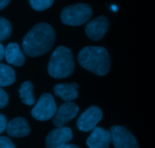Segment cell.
Segmentation results:
<instances>
[{
  "instance_id": "6da1fadb",
  "label": "cell",
  "mask_w": 155,
  "mask_h": 148,
  "mask_svg": "<svg viewBox=\"0 0 155 148\" xmlns=\"http://www.w3.org/2000/svg\"><path fill=\"white\" fill-rule=\"evenodd\" d=\"M55 41V31L50 24L39 23L33 26L23 40L24 53L30 57L42 56L50 51Z\"/></svg>"
},
{
  "instance_id": "7a4b0ae2",
  "label": "cell",
  "mask_w": 155,
  "mask_h": 148,
  "mask_svg": "<svg viewBox=\"0 0 155 148\" xmlns=\"http://www.w3.org/2000/svg\"><path fill=\"white\" fill-rule=\"evenodd\" d=\"M79 63L82 67L99 76L108 73L110 68V58L105 48L101 46H86L80 52Z\"/></svg>"
},
{
  "instance_id": "3957f363",
  "label": "cell",
  "mask_w": 155,
  "mask_h": 148,
  "mask_svg": "<svg viewBox=\"0 0 155 148\" xmlns=\"http://www.w3.org/2000/svg\"><path fill=\"white\" fill-rule=\"evenodd\" d=\"M74 59L68 48L58 46L53 52L48 65V71L54 78H65L71 75L74 70Z\"/></svg>"
},
{
  "instance_id": "277c9868",
  "label": "cell",
  "mask_w": 155,
  "mask_h": 148,
  "mask_svg": "<svg viewBox=\"0 0 155 148\" xmlns=\"http://www.w3.org/2000/svg\"><path fill=\"white\" fill-rule=\"evenodd\" d=\"M92 15V9L85 3L72 5L65 7L61 14V19L64 24L80 26L87 22Z\"/></svg>"
},
{
  "instance_id": "5b68a950",
  "label": "cell",
  "mask_w": 155,
  "mask_h": 148,
  "mask_svg": "<svg viewBox=\"0 0 155 148\" xmlns=\"http://www.w3.org/2000/svg\"><path fill=\"white\" fill-rule=\"evenodd\" d=\"M57 106L51 94H43L39 99L31 114L33 118L39 121H46L52 118L56 113Z\"/></svg>"
},
{
  "instance_id": "8992f818",
  "label": "cell",
  "mask_w": 155,
  "mask_h": 148,
  "mask_svg": "<svg viewBox=\"0 0 155 148\" xmlns=\"http://www.w3.org/2000/svg\"><path fill=\"white\" fill-rule=\"evenodd\" d=\"M109 132L115 148H139L136 137L124 126H112Z\"/></svg>"
},
{
  "instance_id": "52a82bcc",
  "label": "cell",
  "mask_w": 155,
  "mask_h": 148,
  "mask_svg": "<svg viewBox=\"0 0 155 148\" xmlns=\"http://www.w3.org/2000/svg\"><path fill=\"white\" fill-rule=\"evenodd\" d=\"M103 113L98 106H91L81 114L77 120V128L82 132H87L95 128L102 119Z\"/></svg>"
},
{
  "instance_id": "ba28073f",
  "label": "cell",
  "mask_w": 155,
  "mask_h": 148,
  "mask_svg": "<svg viewBox=\"0 0 155 148\" xmlns=\"http://www.w3.org/2000/svg\"><path fill=\"white\" fill-rule=\"evenodd\" d=\"M73 138V132L68 127H60L51 131L46 137V148H60L68 144Z\"/></svg>"
},
{
  "instance_id": "9c48e42d",
  "label": "cell",
  "mask_w": 155,
  "mask_h": 148,
  "mask_svg": "<svg viewBox=\"0 0 155 148\" xmlns=\"http://www.w3.org/2000/svg\"><path fill=\"white\" fill-rule=\"evenodd\" d=\"M79 107L72 102H65L56 111L53 119V124L58 128L64 127L77 116Z\"/></svg>"
},
{
  "instance_id": "30bf717a",
  "label": "cell",
  "mask_w": 155,
  "mask_h": 148,
  "mask_svg": "<svg viewBox=\"0 0 155 148\" xmlns=\"http://www.w3.org/2000/svg\"><path fill=\"white\" fill-rule=\"evenodd\" d=\"M110 24L105 16H99L89 21L86 25V33L92 40H99L102 39L108 30Z\"/></svg>"
},
{
  "instance_id": "8fae6325",
  "label": "cell",
  "mask_w": 155,
  "mask_h": 148,
  "mask_svg": "<svg viewBox=\"0 0 155 148\" xmlns=\"http://www.w3.org/2000/svg\"><path fill=\"white\" fill-rule=\"evenodd\" d=\"M111 138L110 132L103 128L95 127L88 138L86 144L89 148H108Z\"/></svg>"
},
{
  "instance_id": "7c38bea8",
  "label": "cell",
  "mask_w": 155,
  "mask_h": 148,
  "mask_svg": "<svg viewBox=\"0 0 155 148\" xmlns=\"http://www.w3.org/2000/svg\"><path fill=\"white\" fill-rule=\"evenodd\" d=\"M6 131L9 136L13 138H23L29 135L31 130L25 119L17 117L8 123Z\"/></svg>"
},
{
  "instance_id": "4fadbf2b",
  "label": "cell",
  "mask_w": 155,
  "mask_h": 148,
  "mask_svg": "<svg viewBox=\"0 0 155 148\" xmlns=\"http://www.w3.org/2000/svg\"><path fill=\"white\" fill-rule=\"evenodd\" d=\"M78 84L77 83L58 84L53 88L56 96L66 102H71L78 97Z\"/></svg>"
},
{
  "instance_id": "5bb4252c",
  "label": "cell",
  "mask_w": 155,
  "mask_h": 148,
  "mask_svg": "<svg viewBox=\"0 0 155 148\" xmlns=\"http://www.w3.org/2000/svg\"><path fill=\"white\" fill-rule=\"evenodd\" d=\"M5 57L9 64L15 66H22L25 62V56L20 49L19 45L11 43L5 49Z\"/></svg>"
},
{
  "instance_id": "9a60e30c",
  "label": "cell",
  "mask_w": 155,
  "mask_h": 148,
  "mask_svg": "<svg viewBox=\"0 0 155 148\" xmlns=\"http://www.w3.org/2000/svg\"><path fill=\"white\" fill-rule=\"evenodd\" d=\"M21 100L24 104L32 106L35 103V97L33 95V85L30 81L24 82L18 89Z\"/></svg>"
},
{
  "instance_id": "2e32d148",
  "label": "cell",
  "mask_w": 155,
  "mask_h": 148,
  "mask_svg": "<svg viewBox=\"0 0 155 148\" xmlns=\"http://www.w3.org/2000/svg\"><path fill=\"white\" fill-rule=\"evenodd\" d=\"M15 71L12 67L0 63V87H7L15 81Z\"/></svg>"
},
{
  "instance_id": "e0dca14e",
  "label": "cell",
  "mask_w": 155,
  "mask_h": 148,
  "mask_svg": "<svg viewBox=\"0 0 155 148\" xmlns=\"http://www.w3.org/2000/svg\"><path fill=\"white\" fill-rule=\"evenodd\" d=\"M12 24L7 19L0 17V42L7 40L12 33Z\"/></svg>"
},
{
  "instance_id": "ac0fdd59",
  "label": "cell",
  "mask_w": 155,
  "mask_h": 148,
  "mask_svg": "<svg viewBox=\"0 0 155 148\" xmlns=\"http://www.w3.org/2000/svg\"><path fill=\"white\" fill-rule=\"evenodd\" d=\"M54 0H30V5L34 10L41 11L46 10L52 5Z\"/></svg>"
},
{
  "instance_id": "d6986e66",
  "label": "cell",
  "mask_w": 155,
  "mask_h": 148,
  "mask_svg": "<svg viewBox=\"0 0 155 148\" xmlns=\"http://www.w3.org/2000/svg\"><path fill=\"white\" fill-rule=\"evenodd\" d=\"M8 103V95L7 93L0 87V109L5 107Z\"/></svg>"
},
{
  "instance_id": "ffe728a7",
  "label": "cell",
  "mask_w": 155,
  "mask_h": 148,
  "mask_svg": "<svg viewBox=\"0 0 155 148\" xmlns=\"http://www.w3.org/2000/svg\"><path fill=\"white\" fill-rule=\"evenodd\" d=\"M0 148H16V147L8 138L0 137Z\"/></svg>"
},
{
  "instance_id": "44dd1931",
  "label": "cell",
  "mask_w": 155,
  "mask_h": 148,
  "mask_svg": "<svg viewBox=\"0 0 155 148\" xmlns=\"http://www.w3.org/2000/svg\"><path fill=\"white\" fill-rule=\"evenodd\" d=\"M7 119L3 114L0 113V134L4 132L7 128Z\"/></svg>"
},
{
  "instance_id": "7402d4cb",
  "label": "cell",
  "mask_w": 155,
  "mask_h": 148,
  "mask_svg": "<svg viewBox=\"0 0 155 148\" xmlns=\"http://www.w3.org/2000/svg\"><path fill=\"white\" fill-rule=\"evenodd\" d=\"M10 2V0H0V10L5 8Z\"/></svg>"
},
{
  "instance_id": "603a6c76",
  "label": "cell",
  "mask_w": 155,
  "mask_h": 148,
  "mask_svg": "<svg viewBox=\"0 0 155 148\" xmlns=\"http://www.w3.org/2000/svg\"><path fill=\"white\" fill-rule=\"evenodd\" d=\"M5 56V48L2 43H0V61L3 59Z\"/></svg>"
},
{
  "instance_id": "cb8c5ba5",
  "label": "cell",
  "mask_w": 155,
  "mask_h": 148,
  "mask_svg": "<svg viewBox=\"0 0 155 148\" xmlns=\"http://www.w3.org/2000/svg\"><path fill=\"white\" fill-rule=\"evenodd\" d=\"M60 148H80L78 146L75 145V144H67L65 145L62 146Z\"/></svg>"
},
{
  "instance_id": "d4e9b609",
  "label": "cell",
  "mask_w": 155,
  "mask_h": 148,
  "mask_svg": "<svg viewBox=\"0 0 155 148\" xmlns=\"http://www.w3.org/2000/svg\"><path fill=\"white\" fill-rule=\"evenodd\" d=\"M111 9H112V10L114 11V12H116V11L117 10V7L116 5H112Z\"/></svg>"
}]
</instances>
